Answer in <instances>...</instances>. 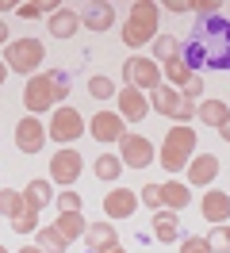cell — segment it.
Instances as JSON below:
<instances>
[{
  "label": "cell",
  "instance_id": "obj_1",
  "mask_svg": "<svg viewBox=\"0 0 230 253\" xmlns=\"http://www.w3.org/2000/svg\"><path fill=\"white\" fill-rule=\"evenodd\" d=\"M184 62L196 69L199 62H207L211 69H230V23L227 19H203V27L196 31V42L184 54Z\"/></svg>",
  "mask_w": 230,
  "mask_h": 253
},
{
  "label": "cell",
  "instance_id": "obj_2",
  "mask_svg": "<svg viewBox=\"0 0 230 253\" xmlns=\"http://www.w3.org/2000/svg\"><path fill=\"white\" fill-rule=\"evenodd\" d=\"M69 100V81L65 73H35L23 84V104H27L31 115H43V111H54V104H65Z\"/></svg>",
  "mask_w": 230,
  "mask_h": 253
},
{
  "label": "cell",
  "instance_id": "obj_3",
  "mask_svg": "<svg viewBox=\"0 0 230 253\" xmlns=\"http://www.w3.org/2000/svg\"><path fill=\"white\" fill-rule=\"evenodd\" d=\"M157 19H161V4L135 0V4H131V16L123 19V42L131 50L153 42V39H157Z\"/></svg>",
  "mask_w": 230,
  "mask_h": 253
},
{
  "label": "cell",
  "instance_id": "obj_4",
  "mask_svg": "<svg viewBox=\"0 0 230 253\" xmlns=\"http://www.w3.org/2000/svg\"><path fill=\"white\" fill-rule=\"evenodd\" d=\"M192 158H196V130L173 123L169 134H165V142H161V150H157V165H161L165 173H181V169H188Z\"/></svg>",
  "mask_w": 230,
  "mask_h": 253
},
{
  "label": "cell",
  "instance_id": "obj_5",
  "mask_svg": "<svg viewBox=\"0 0 230 253\" xmlns=\"http://www.w3.org/2000/svg\"><path fill=\"white\" fill-rule=\"evenodd\" d=\"M46 58V46L39 42V39H15V42H8L4 46V65L12 69V73H39V65H43Z\"/></svg>",
  "mask_w": 230,
  "mask_h": 253
},
{
  "label": "cell",
  "instance_id": "obj_6",
  "mask_svg": "<svg viewBox=\"0 0 230 253\" xmlns=\"http://www.w3.org/2000/svg\"><path fill=\"white\" fill-rule=\"evenodd\" d=\"M123 81L131 84V88H138V92H157L165 81H161V65L153 62V58H142V54H131L127 62H123Z\"/></svg>",
  "mask_w": 230,
  "mask_h": 253
},
{
  "label": "cell",
  "instance_id": "obj_7",
  "mask_svg": "<svg viewBox=\"0 0 230 253\" xmlns=\"http://www.w3.org/2000/svg\"><path fill=\"white\" fill-rule=\"evenodd\" d=\"M150 108L157 111V115H165V119H173V123L188 126L192 119H196V104H188L177 88H169V84H161L157 92H150Z\"/></svg>",
  "mask_w": 230,
  "mask_h": 253
},
{
  "label": "cell",
  "instance_id": "obj_8",
  "mask_svg": "<svg viewBox=\"0 0 230 253\" xmlns=\"http://www.w3.org/2000/svg\"><path fill=\"white\" fill-rule=\"evenodd\" d=\"M81 134H85V115H81L77 108H69V104L54 108L50 123H46V138H54V142L69 146V142H77Z\"/></svg>",
  "mask_w": 230,
  "mask_h": 253
},
{
  "label": "cell",
  "instance_id": "obj_9",
  "mask_svg": "<svg viewBox=\"0 0 230 253\" xmlns=\"http://www.w3.org/2000/svg\"><path fill=\"white\" fill-rule=\"evenodd\" d=\"M153 158H157V150H153V142L146 138V134H123V142H119V161H123V169H150Z\"/></svg>",
  "mask_w": 230,
  "mask_h": 253
},
{
  "label": "cell",
  "instance_id": "obj_10",
  "mask_svg": "<svg viewBox=\"0 0 230 253\" xmlns=\"http://www.w3.org/2000/svg\"><path fill=\"white\" fill-rule=\"evenodd\" d=\"M85 173V158L77 154V150H58L54 161H50V184H61V188H73L77 176Z\"/></svg>",
  "mask_w": 230,
  "mask_h": 253
},
{
  "label": "cell",
  "instance_id": "obj_11",
  "mask_svg": "<svg viewBox=\"0 0 230 253\" xmlns=\"http://www.w3.org/2000/svg\"><path fill=\"white\" fill-rule=\"evenodd\" d=\"M43 146H46V123L39 115H23L15 123V150L31 158V154H43Z\"/></svg>",
  "mask_w": 230,
  "mask_h": 253
},
{
  "label": "cell",
  "instance_id": "obj_12",
  "mask_svg": "<svg viewBox=\"0 0 230 253\" xmlns=\"http://www.w3.org/2000/svg\"><path fill=\"white\" fill-rule=\"evenodd\" d=\"M89 134L96 142H123V134H127V123H123L119 111H96L89 119Z\"/></svg>",
  "mask_w": 230,
  "mask_h": 253
},
{
  "label": "cell",
  "instance_id": "obj_13",
  "mask_svg": "<svg viewBox=\"0 0 230 253\" xmlns=\"http://www.w3.org/2000/svg\"><path fill=\"white\" fill-rule=\"evenodd\" d=\"M115 104H119L115 111L123 115V123H142L146 111H150V96L138 92V88H131V84H123L119 92H115Z\"/></svg>",
  "mask_w": 230,
  "mask_h": 253
},
{
  "label": "cell",
  "instance_id": "obj_14",
  "mask_svg": "<svg viewBox=\"0 0 230 253\" xmlns=\"http://www.w3.org/2000/svg\"><path fill=\"white\" fill-rule=\"evenodd\" d=\"M135 211H138V192L115 184V188L104 196V215H107V222H111V219H131Z\"/></svg>",
  "mask_w": 230,
  "mask_h": 253
},
{
  "label": "cell",
  "instance_id": "obj_15",
  "mask_svg": "<svg viewBox=\"0 0 230 253\" xmlns=\"http://www.w3.org/2000/svg\"><path fill=\"white\" fill-rule=\"evenodd\" d=\"M188 188H207L215 176H219V158L215 154H196V158L188 161Z\"/></svg>",
  "mask_w": 230,
  "mask_h": 253
},
{
  "label": "cell",
  "instance_id": "obj_16",
  "mask_svg": "<svg viewBox=\"0 0 230 253\" xmlns=\"http://www.w3.org/2000/svg\"><path fill=\"white\" fill-rule=\"evenodd\" d=\"M85 246H89L92 253H107V250L119 246V234H115V226H111L107 219L89 222V226H85Z\"/></svg>",
  "mask_w": 230,
  "mask_h": 253
},
{
  "label": "cell",
  "instance_id": "obj_17",
  "mask_svg": "<svg viewBox=\"0 0 230 253\" xmlns=\"http://www.w3.org/2000/svg\"><path fill=\"white\" fill-rule=\"evenodd\" d=\"M199 215L215 226H223L230 219V192H219V188H207V196L199 200Z\"/></svg>",
  "mask_w": 230,
  "mask_h": 253
},
{
  "label": "cell",
  "instance_id": "obj_18",
  "mask_svg": "<svg viewBox=\"0 0 230 253\" xmlns=\"http://www.w3.org/2000/svg\"><path fill=\"white\" fill-rule=\"evenodd\" d=\"M196 119L215 126V130H223V126H230V104L227 100H215V96H203L196 104Z\"/></svg>",
  "mask_w": 230,
  "mask_h": 253
},
{
  "label": "cell",
  "instance_id": "obj_19",
  "mask_svg": "<svg viewBox=\"0 0 230 253\" xmlns=\"http://www.w3.org/2000/svg\"><path fill=\"white\" fill-rule=\"evenodd\" d=\"M81 23H85L89 31H111V27H115V8H111L107 0H100V4H85Z\"/></svg>",
  "mask_w": 230,
  "mask_h": 253
},
{
  "label": "cell",
  "instance_id": "obj_20",
  "mask_svg": "<svg viewBox=\"0 0 230 253\" xmlns=\"http://www.w3.org/2000/svg\"><path fill=\"white\" fill-rule=\"evenodd\" d=\"M188 204H192L188 180H165V184H161V207H165V211H177V215H181Z\"/></svg>",
  "mask_w": 230,
  "mask_h": 253
},
{
  "label": "cell",
  "instance_id": "obj_21",
  "mask_svg": "<svg viewBox=\"0 0 230 253\" xmlns=\"http://www.w3.org/2000/svg\"><path fill=\"white\" fill-rule=\"evenodd\" d=\"M46 27H50L54 39H73V35L81 31V12H73V8H58L54 16L46 19Z\"/></svg>",
  "mask_w": 230,
  "mask_h": 253
},
{
  "label": "cell",
  "instance_id": "obj_22",
  "mask_svg": "<svg viewBox=\"0 0 230 253\" xmlns=\"http://www.w3.org/2000/svg\"><path fill=\"white\" fill-rule=\"evenodd\" d=\"M192 77H196V69L184 62V54H177V58H169V62L161 65V81H165L169 88H184Z\"/></svg>",
  "mask_w": 230,
  "mask_h": 253
},
{
  "label": "cell",
  "instance_id": "obj_23",
  "mask_svg": "<svg viewBox=\"0 0 230 253\" xmlns=\"http://www.w3.org/2000/svg\"><path fill=\"white\" fill-rule=\"evenodd\" d=\"M181 234V219H177V211H153V238L161 242V246H173Z\"/></svg>",
  "mask_w": 230,
  "mask_h": 253
},
{
  "label": "cell",
  "instance_id": "obj_24",
  "mask_svg": "<svg viewBox=\"0 0 230 253\" xmlns=\"http://www.w3.org/2000/svg\"><path fill=\"white\" fill-rule=\"evenodd\" d=\"M85 211H58V219H54V230H58L65 242H77V238H85Z\"/></svg>",
  "mask_w": 230,
  "mask_h": 253
},
{
  "label": "cell",
  "instance_id": "obj_25",
  "mask_svg": "<svg viewBox=\"0 0 230 253\" xmlns=\"http://www.w3.org/2000/svg\"><path fill=\"white\" fill-rule=\"evenodd\" d=\"M23 200H27L31 211H43V207L54 204V184H50V180H27V188H23Z\"/></svg>",
  "mask_w": 230,
  "mask_h": 253
},
{
  "label": "cell",
  "instance_id": "obj_26",
  "mask_svg": "<svg viewBox=\"0 0 230 253\" xmlns=\"http://www.w3.org/2000/svg\"><path fill=\"white\" fill-rule=\"evenodd\" d=\"M92 173L100 176V180H119V173H123V161H119V154H100V158L92 161Z\"/></svg>",
  "mask_w": 230,
  "mask_h": 253
},
{
  "label": "cell",
  "instance_id": "obj_27",
  "mask_svg": "<svg viewBox=\"0 0 230 253\" xmlns=\"http://www.w3.org/2000/svg\"><path fill=\"white\" fill-rule=\"evenodd\" d=\"M35 234H39V242H35V246H39L43 253H65V250H69V242H65L54 226H39Z\"/></svg>",
  "mask_w": 230,
  "mask_h": 253
},
{
  "label": "cell",
  "instance_id": "obj_28",
  "mask_svg": "<svg viewBox=\"0 0 230 253\" xmlns=\"http://www.w3.org/2000/svg\"><path fill=\"white\" fill-rule=\"evenodd\" d=\"M27 207V200H23V192H15V188H0V215L12 222L19 211Z\"/></svg>",
  "mask_w": 230,
  "mask_h": 253
},
{
  "label": "cell",
  "instance_id": "obj_29",
  "mask_svg": "<svg viewBox=\"0 0 230 253\" xmlns=\"http://www.w3.org/2000/svg\"><path fill=\"white\" fill-rule=\"evenodd\" d=\"M150 46H153V62L165 65L169 58H177V35H157Z\"/></svg>",
  "mask_w": 230,
  "mask_h": 253
},
{
  "label": "cell",
  "instance_id": "obj_30",
  "mask_svg": "<svg viewBox=\"0 0 230 253\" xmlns=\"http://www.w3.org/2000/svg\"><path fill=\"white\" fill-rule=\"evenodd\" d=\"M89 92L96 96V100H115V81L104 77V73H92L89 77Z\"/></svg>",
  "mask_w": 230,
  "mask_h": 253
},
{
  "label": "cell",
  "instance_id": "obj_31",
  "mask_svg": "<svg viewBox=\"0 0 230 253\" xmlns=\"http://www.w3.org/2000/svg\"><path fill=\"white\" fill-rule=\"evenodd\" d=\"M207 246H211V253H230V226L227 222L207 230Z\"/></svg>",
  "mask_w": 230,
  "mask_h": 253
},
{
  "label": "cell",
  "instance_id": "obj_32",
  "mask_svg": "<svg viewBox=\"0 0 230 253\" xmlns=\"http://www.w3.org/2000/svg\"><path fill=\"white\" fill-rule=\"evenodd\" d=\"M12 230H15V234H35V230H39V211L23 207V211L12 219Z\"/></svg>",
  "mask_w": 230,
  "mask_h": 253
},
{
  "label": "cell",
  "instance_id": "obj_33",
  "mask_svg": "<svg viewBox=\"0 0 230 253\" xmlns=\"http://www.w3.org/2000/svg\"><path fill=\"white\" fill-rule=\"evenodd\" d=\"M54 204H58V211H85V196L73 192V188H61L54 196Z\"/></svg>",
  "mask_w": 230,
  "mask_h": 253
},
{
  "label": "cell",
  "instance_id": "obj_34",
  "mask_svg": "<svg viewBox=\"0 0 230 253\" xmlns=\"http://www.w3.org/2000/svg\"><path fill=\"white\" fill-rule=\"evenodd\" d=\"M138 204H146L150 211H161V184H146L138 192Z\"/></svg>",
  "mask_w": 230,
  "mask_h": 253
},
{
  "label": "cell",
  "instance_id": "obj_35",
  "mask_svg": "<svg viewBox=\"0 0 230 253\" xmlns=\"http://www.w3.org/2000/svg\"><path fill=\"white\" fill-rule=\"evenodd\" d=\"M181 96L188 100V104H199V100H203V81H199V77H192V81H188V84L181 88Z\"/></svg>",
  "mask_w": 230,
  "mask_h": 253
},
{
  "label": "cell",
  "instance_id": "obj_36",
  "mask_svg": "<svg viewBox=\"0 0 230 253\" xmlns=\"http://www.w3.org/2000/svg\"><path fill=\"white\" fill-rule=\"evenodd\" d=\"M188 8H192V12H203V16L211 19V16H219L223 4H219V0H188Z\"/></svg>",
  "mask_w": 230,
  "mask_h": 253
},
{
  "label": "cell",
  "instance_id": "obj_37",
  "mask_svg": "<svg viewBox=\"0 0 230 253\" xmlns=\"http://www.w3.org/2000/svg\"><path fill=\"white\" fill-rule=\"evenodd\" d=\"M181 253H211V246H207V238H184Z\"/></svg>",
  "mask_w": 230,
  "mask_h": 253
},
{
  "label": "cell",
  "instance_id": "obj_38",
  "mask_svg": "<svg viewBox=\"0 0 230 253\" xmlns=\"http://www.w3.org/2000/svg\"><path fill=\"white\" fill-rule=\"evenodd\" d=\"M161 12H173V16H181V12H192V8H188V0H165V4H161Z\"/></svg>",
  "mask_w": 230,
  "mask_h": 253
},
{
  "label": "cell",
  "instance_id": "obj_39",
  "mask_svg": "<svg viewBox=\"0 0 230 253\" xmlns=\"http://www.w3.org/2000/svg\"><path fill=\"white\" fill-rule=\"evenodd\" d=\"M15 12H19L23 19H39V16H43V4H19Z\"/></svg>",
  "mask_w": 230,
  "mask_h": 253
},
{
  "label": "cell",
  "instance_id": "obj_40",
  "mask_svg": "<svg viewBox=\"0 0 230 253\" xmlns=\"http://www.w3.org/2000/svg\"><path fill=\"white\" fill-rule=\"evenodd\" d=\"M0 46H8V23L0 19Z\"/></svg>",
  "mask_w": 230,
  "mask_h": 253
},
{
  "label": "cell",
  "instance_id": "obj_41",
  "mask_svg": "<svg viewBox=\"0 0 230 253\" xmlns=\"http://www.w3.org/2000/svg\"><path fill=\"white\" fill-rule=\"evenodd\" d=\"M8 73H12V69H8V65H4V58H0V84H4V81H8Z\"/></svg>",
  "mask_w": 230,
  "mask_h": 253
},
{
  "label": "cell",
  "instance_id": "obj_42",
  "mask_svg": "<svg viewBox=\"0 0 230 253\" xmlns=\"http://www.w3.org/2000/svg\"><path fill=\"white\" fill-rule=\"evenodd\" d=\"M15 253H43L39 246H23V250H15Z\"/></svg>",
  "mask_w": 230,
  "mask_h": 253
},
{
  "label": "cell",
  "instance_id": "obj_43",
  "mask_svg": "<svg viewBox=\"0 0 230 253\" xmlns=\"http://www.w3.org/2000/svg\"><path fill=\"white\" fill-rule=\"evenodd\" d=\"M219 134H223V138H227V142H230V126H223V130H219Z\"/></svg>",
  "mask_w": 230,
  "mask_h": 253
},
{
  "label": "cell",
  "instance_id": "obj_44",
  "mask_svg": "<svg viewBox=\"0 0 230 253\" xmlns=\"http://www.w3.org/2000/svg\"><path fill=\"white\" fill-rule=\"evenodd\" d=\"M107 253H127V250H123V246H115V250H107Z\"/></svg>",
  "mask_w": 230,
  "mask_h": 253
},
{
  "label": "cell",
  "instance_id": "obj_45",
  "mask_svg": "<svg viewBox=\"0 0 230 253\" xmlns=\"http://www.w3.org/2000/svg\"><path fill=\"white\" fill-rule=\"evenodd\" d=\"M8 8H12V4H4V0H0V12H8Z\"/></svg>",
  "mask_w": 230,
  "mask_h": 253
},
{
  "label": "cell",
  "instance_id": "obj_46",
  "mask_svg": "<svg viewBox=\"0 0 230 253\" xmlns=\"http://www.w3.org/2000/svg\"><path fill=\"white\" fill-rule=\"evenodd\" d=\"M0 253H8V250H4V246H0Z\"/></svg>",
  "mask_w": 230,
  "mask_h": 253
}]
</instances>
